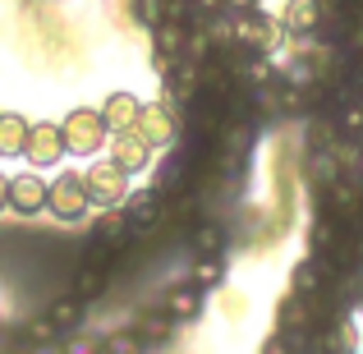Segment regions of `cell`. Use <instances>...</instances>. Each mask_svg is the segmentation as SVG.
<instances>
[{"label":"cell","instance_id":"obj_1","mask_svg":"<svg viewBox=\"0 0 363 354\" xmlns=\"http://www.w3.org/2000/svg\"><path fill=\"white\" fill-rule=\"evenodd\" d=\"M60 133H65V152H79V157H97V152L111 143L106 120H101V111H92V106L69 111L65 124H60Z\"/></svg>","mask_w":363,"mask_h":354},{"label":"cell","instance_id":"obj_2","mask_svg":"<svg viewBox=\"0 0 363 354\" xmlns=\"http://www.w3.org/2000/svg\"><path fill=\"white\" fill-rule=\"evenodd\" d=\"M83 184H88V203L92 207H120L124 198H129V175H124L111 157L92 161L88 175H83Z\"/></svg>","mask_w":363,"mask_h":354},{"label":"cell","instance_id":"obj_3","mask_svg":"<svg viewBox=\"0 0 363 354\" xmlns=\"http://www.w3.org/2000/svg\"><path fill=\"white\" fill-rule=\"evenodd\" d=\"M88 184H83V175H69L65 170L60 179H46V212L55 216V221H79L83 212H88Z\"/></svg>","mask_w":363,"mask_h":354},{"label":"cell","instance_id":"obj_4","mask_svg":"<svg viewBox=\"0 0 363 354\" xmlns=\"http://www.w3.org/2000/svg\"><path fill=\"white\" fill-rule=\"evenodd\" d=\"M152 148H157V143H152L138 124H133V129L111 133V161H116L124 175H143V170L152 166Z\"/></svg>","mask_w":363,"mask_h":354},{"label":"cell","instance_id":"obj_5","mask_svg":"<svg viewBox=\"0 0 363 354\" xmlns=\"http://www.w3.org/2000/svg\"><path fill=\"white\" fill-rule=\"evenodd\" d=\"M23 157L33 161L37 170L60 166V161H65V133H60V124H55V120L28 124V148H23Z\"/></svg>","mask_w":363,"mask_h":354},{"label":"cell","instance_id":"obj_6","mask_svg":"<svg viewBox=\"0 0 363 354\" xmlns=\"http://www.w3.org/2000/svg\"><path fill=\"white\" fill-rule=\"evenodd\" d=\"M83 318V304L79 299H55L42 318L28 322V341H55V336H69Z\"/></svg>","mask_w":363,"mask_h":354},{"label":"cell","instance_id":"obj_7","mask_svg":"<svg viewBox=\"0 0 363 354\" xmlns=\"http://www.w3.org/2000/svg\"><path fill=\"white\" fill-rule=\"evenodd\" d=\"M9 207H14L18 216H37L46 212V179L42 175H14L9 179Z\"/></svg>","mask_w":363,"mask_h":354},{"label":"cell","instance_id":"obj_8","mask_svg":"<svg viewBox=\"0 0 363 354\" xmlns=\"http://www.w3.org/2000/svg\"><path fill=\"white\" fill-rule=\"evenodd\" d=\"M143 116V101L133 97V92H111L106 101H101V120H106V129L111 133H120V129H133Z\"/></svg>","mask_w":363,"mask_h":354},{"label":"cell","instance_id":"obj_9","mask_svg":"<svg viewBox=\"0 0 363 354\" xmlns=\"http://www.w3.org/2000/svg\"><path fill=\"white\" fill-rule=\"evenodd\" d=\"M28 148V120L14 111H0V157H23Z\"/></svg>","mask_w":363,"mask_h":354},{"label":"cell","instance_id":"obj_10","mask_svg":"<svg viewBox=\"0 0 363 354\" xmlns=\"http://www.w3.org/2000/svg\"><path fill=\"white\" fill-rule=\"evenodd\" d=\"M124 203H129V226H133V231H138V226H152V221H157L161 198L152 194V189H143L138 198H124Z\"/></svg>","mask_w":363,"mask_h":354},{"label":"cell","instance_id":"obj_11","mask_svg":"<svg viewBox=\"0 0 363 354\" xmlns=\"http://www.w3.org/2000/svg\"><path fill=\"white\" fill-rule=\"evenodd\" d=\"M166 313L170 318H198L203 313V290H179L166 299Z\"/></svg>","mask_w":363,"mask_h":354},{"label":"cell","instance_id":"obj_12","mask_svg":"<svg viewBox=\"0 0 363 354\" xmlns=\"http://www.w3.org/2000/svg\"><path fill=\"white\" fill-rule=\"evenodd\" d=\"M138 129L147 133L152 143H161V138L170 133V120H166V111H161V106H143V116H138Z\"/></svg>","mask_w":363,"mask_h":354},{"label":"cell","instance_id":"obj_13","mask_svg":"<svg viewBox=\"0 0 363 354\" xmlns=\"http://www.w3.org/2000/svg\"><path fill=\"white\" fill-rule=\"evenodd\" d=\"M308 14H313L308 0H299V5H294V14H290V23H294V28H303V23H308Z\"/></svg>","mask_w":363,"mask_h":354},{"label":"cell","instance_id":"obj_14","mask_svg":"<svg viewBox=\"0 0 363 354\" xmlns=\"http://www.w3.org/2000/svg\"><path fill=\"white\" fill-rule=\"evenodd\" d=\"M5 207H9V179L0 175V212H5Z\"/></svg>","mask_w":363,"mask_h":354},{"label":"cell","instance_id":"obj_15","mask_svg":"<svg viewBox=\"0 0 363 354\" xmlns=\"http://www.w3.org/2000/svg\"><path fill=\"white\" fill-rule=\"evenodd\" d=\"M230 5H240V9H253V0H230Z\"/></svg>","mask_w":363,"mask_h":354}]
</instances>
